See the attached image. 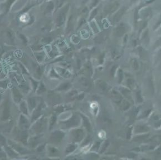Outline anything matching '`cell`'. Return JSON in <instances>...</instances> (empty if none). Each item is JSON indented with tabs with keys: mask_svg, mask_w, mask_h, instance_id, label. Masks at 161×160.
Returning a JSON list of instances; mask_svg holds the SVG:
<instances>
[{
	"mask_svg": "<svg viewBox=\"0 0 161 160\" xmlns=\"http://www.w3.org/2000/svg\"><path fill=\"white\" fill-rule=\"evenodd\" d=\"M118 75H119V82H120L122 81V79L123 78V73L121 70L119 71Z\"/></svg>",
	"mask_w": 161,
	"mask_h": 160,
	"instance_id": "obj_20",
	"label": "cell"
},
{
	"mask_svg": "<svg viewBox=\"0 0 161 160\" xmlns=\"http://www.w3.org/2000/svg\"><path fill=\"white\" fill-rule=\"evenodd\" d=\"M129 107V104L128 103V102H124L122 104V107H123V109L124 110H127L128 108Z\"/></svg>",
	"mask_w": 161,
	"mask_h": 160,
	"instance_id": "obj_19",
	"label": "cell"
},
{
	"mask_svg": "<svg viewBox=\"0 0 161 160\" xmlns=\"http://www.w3.org/2000/svg\"><path fill=\"white\" fill-rule=\"evenodd\" d=\"M119 4L118 2H115L111 4L110 6H108V7L107 9V11L108 13H112L115 11L116 9L118 8Z\"/></svg>",
	"mask_w": 161,
	"mask_h": 160,
	"instance_id": "obj_7",
	"label": "cell"
},
{
	"mask_svg": "<svg viewBox=\"0 0 161 160\" xmlns=\"http://www.w3.org/2000/svg\"><path fill=\"white\" fill-rule=\"evenodd\" d=\"M77 95V92L76 91H73L71 93H70V98L75 97Z\"/></svg>",
	"mask_w": 161,
	"mask_h": 160,
	"instance_id": "obj_23",
	"label": "cell"
},
{
	"mask_svg": "<svg viewBox=\"0 0 161 160\" xmlns=\"http://www.w3.org/2000/svg\"><path fill=\"white\" fill-rule=\"evenodd\" d=\"M55 121H56V117L55 116H53L52 118H51V121H50V126H51V127L54 125V124Z\"/></svg>",
	"mask_w": 161,
	"mask_h": 160,
	"instance_id": "obj_22",
	"label": "cell"
},
{
	"mask_svg": "<svg viewBox=\"0 0 161 160\" xmlns=\"http://www.w3.org/2000/svg\"><path fill=\"white\" fill-rule=\"evenodd\" d=\"M111 97H112V99L113 100V101L115 103H118L122 102V96H120L119 93H118L117 92L115 91H113L111 92Z\"/></svg>",
	"mask_w": 161,
	"mask_h": 160,
	"instance_id": "obj_3",
	"label": "cell"
},
{
	"mask_svg": "<svg viewBox=\"0 0 161 160\" xmlns=\"http://www.w3.org/2000/svg\"><path fill=\"white\" fill-rule=\"evenodd\" d=\"M79 123H80V119H79V117L76 116H74L67 122L66 126L68 127H71L78 125Z\"/></svg>",
	"mask_w": 161,
	"mask_h": 160,
	"instance_id": "obj_2",
	"label": "cell"
},
{
	"mask_svg": "<svg viewBox=\"0 0 161 160\" xmlns=\"http://www.w3.org/2000/svg\"><path fill=\"white\" fill-rule=\"evenodd\" d=\"M98 13V10L96 8L95 10L93 11V12L92 13V15L90 16V19H92V18L94 17V16L97 15Z\"/></svg>",
	"mask_w": 161,
	"mask_h": 160,
	"instance_id": "obj_24",
	"label": "cell"
},
{
	"mask_svg": "<svg viewBox=\"0 0 161 160\" xmlns=\"http://www.w3.org/2000/svg\"><path fill=\"white\" fill-rule=\"evenodd\" d=\"M81 83H82V85L85 87H87L89 86V82L87 80L84 79L81 80Z\"/></svg>",
	"mask_w": 161,
	"mask_h": 160,
	"instance_id": "obj_15",
	"label": "cell"
},
{
	"mask_svg": "<svg viewBox=\"0 0 161 160\" xmlns=\"http://www.w3.org/2000/svg\"><path fill=\"white\" fill-rule=\"evenodd\" d=\"M53 7H54L53 3L52 2H50V3L48 4L47 8H46V12H50L53 9Z\"/></svg>",
	"mask_w": 161,
	"mask_h": 160,
	"instance_id": "obj_18",
	"label": "cell"
},
{
	"mask_svg": "<svg viewBox=\"0 0 161 160\" xmlns=\"http://www.w3.org/2000/svg\"><path fill=\"white\" fill-rule=\"evenodd\" d=\"M2 48L1 47H0V53H2Z\"/></svg>",
	"mask_w": 161,
	"mask_h": 160,
	"instance_id": "obj_28",
	"label": "cell"
},
{
	"mask_svg": "<svg viewBox=\"0 0 161 160\" xmlns=\"http://www.w3.org/2000/svg\"><path fill=\"white\" fill-rule=\"evenodd\" d=\"M76 146L75 145H69L68 147H67L66 149V152H73L76 149Z\"/></svg>",
	"mask_w": 161,
	"mask_h": 160,
	"instance_id": "obj_12",
	"label": "cell"
},
{
	"mask_svg": "<svg viewBox=\"0 0 161 160\" xmlns=\"http://www.w3.org/2000/svg\"><path fill=\"white\" fill-rule=\"evenodd\" d=\"M45 121H43V120H42L40 122H39V123L38 124V126H37V128H38V130L41 131L43 130V128L44 127V126H45Z\"/></svg>",
	"mask_w": 161,
	"mask_h": 160,
	"instance_id": "obj_13",
	"label": "cell"
},
{
	"mask_svg": "<svg viewBox=\"0 0 161 160\" xmlns=\"http://www.w3.org/2000/svg\"><path fill=\"white\" fill-rule=\"evenodd\" d=\"M65 14L64 13H60L59 16H57V23L58 26H60L62 24H63V23L65 21Z\"/></svg>",
	"mask_w": 161,
	"mask_h": 160,
	"instance_id": "obj_8",
	"label": "cell"
},
{
	"mask_svg": "<svg viewBox=\"0 0 161 160\" xmlns=\"http://www.w3.org/2000/svg\"><path fill=\"white\" fill-rule=\"evenodd\" d=\"M126 9L125 7H123L122 8L121 10H120L117 13H116L115 16H114L113 17V21L114 22H118V21L119 20L121 17H122V16L124 15V13H125Z\"/></svg>",
	"mask_w": 161,
	"mask_h": 160,
	"instance_id": "obj_4",
	"label": "cell"
},
{
	"mask_svg": "<svg viewBox=\"0 0 161 160\" xmlns=\"http://www.w3.org/2000/svg\"><path fill=\"white\" fill-rule=\"evenodd\" d=\"M70 86V84L69 83H64L62 84L61 86H60V87L59 88V90H66V89L69 87Z\"/></svg>",
	"mask_w": 161,
	"mask_h": 160,
	"instance_id": "obj_16",
	"label": "cell"
},
{
	"mask_svg": "<svg viewBox=\"0 0 161 160\" xmlns=\"http://www.w3.org/2000/svg\"><path fill=\"white\" fill-rule=\"evenodd\" d=\"M116 66H114L112 67V69L111 70V75H112V76H113L114 74H115V71L116 70Z\"/></svg>",
	"mask_w": 161,
	"mask_h": 160,
	"instance_id": "obj_27",
	"label": "cell"
},
{
	"mask_svg": "<svg viewBox=\"0 0 161 160\" xmlns=\"http://www.w3.org/2000/svg\"><path fill=\"white\" fill-rule=\"evenodd\" d=\"M29 106L30 107V109H32L35 107L36 105V100L34 99V98H31L29 99Z\"/></svg>",
	"mask_w": 161,
	"mask_h": 160,
	"instance_id": "obj_11",
	"label": "cell"
},
{
	"mask_svg": "<svg viewBox=\"0 0 161 160\" xmlns=\"http://www.w3.org/2000/svg\"><path fill=\"white\" fill-rule=\"evenodd\" d=\"M108 144H109V142H108V141H106V142L104 143V146H103V147L102 148V150L101 151V152H104V151L106 149V148L108 146Z\"/></svg>",
	"mask_w": 161,
	"mask_h": 160,
	"instance_id": "obj_25",
	"label": "cell"
},
{
	"mask_svg": "<svg viewBox=\"0 0 161 160\" xmlns=\"http://www.w3.org/2000/svg\"><path fill=\"white\" fill-rule=\"evenodd\" d=\"M72 135H73L74 140L76 142H79L83 138L84 134V131L82 130L78 129V130L74 131Z\"/></svg>",
	"mask_w": 161,
	"mask_h": 160,
	"instance_id": "obj_1",
	"label": "cell"
},
{
	"mask_svg": "<svg viewBox=\"0 0 161 160\" xmlns=\"http://www.w3.org/2000/svg\"><path fill=\"white\" fill-rule=\"evenodd\" d=\"M137 101L138 102V103L142 102L143 99H142V96H141V92H140V91L138 92L137 93Z\"/></svg>",
	"mask_w": 161,
	"mask_h": 160,
	"instance_id": "obj_17",
	"label": "cell"
},
{
	"mask_svg": "<svg viewBox=\"0 0 161 160\" xmlns=\"http://www.w3.org/2000/svg\"><path fill=\"white\" fill-rule=\"evenodd\" d=\"M126 27L124 24L123 23H121V24L118 26V27L116 29V34L118 35V36H122V35L125 32Z\"/></svg>",
	"mask_w": 161,
	"mask_h": 160,
	"instance_id": "obj_6",
	"label": "cell"
},
{
	"mask_svg": "<svg viewBox=\"0 0 161 160\" xmlns=\"http://www.w3.org/2000/svg\"><path fill=\"white\" fill-rule=\"evenodd\" d=\"M133 66L135 70H137L138 69V62L136 60H134L133 62Z\"/></svg>",
	"mask_w": 161,
	"mask_h": 160,
	"instance_id": "obj_21",
	"label": "cell"
},
{
	"mask_svg": "<svg viewBox=\"0 0 161 160\" xmlns=\"http://www.w3.org/2000/svg\"><path fill=\"white\" fill-rule=\"evenodd\" d=\"M84 126L86 127V128H87L89 131H90V129H91L90 124L89 122L88 121V120L86 118L85 119L84 118Z\"/></svg>",
	"mask_w": 161,
	"mask_h": 160,
	"instance_id": "obj_14",
	"label": "cell"
},
{
	"mask_svg": "<svg viewBox=\"0 0 161 160\" xmlns=\"http://www.w3.org/2000/svg\"><path fill=\"white\" fill-rule=\"evenodd\" d=\"M45 91V87H44V86L43 85V84H41V85L40 86V90H39V93H42V92H44Z\"/></svg>",
	"mask_w": 161,
	"mask_h": 160,
	"instance_id": "obj_26",
	"label": "cell"
},
{
	"mask_svg": "<svg viewBox=\"0 0 161 160\" xmlns=\"http://www.w3.org/2000/svg\"><path fill=\"white\" fill-rule=\"evenodd\" d=\"M136 132L139 133V132H143L148 130V127L144 125H139L137 126L136 127Z\"/></svg>",
	"mask_w": 161,
	"mask_h": 160,
	"instance_id": "obj_9",
	"label": "cell"
},
{
	"mask_svg": "<svg viewBox=\"0 0 161 160\" xmlns=\"http://www.w3.org/2000/svg\"><path fill=\"white\" fill-rule=\"evenodd\" d=\"M63 135L64 134L61 132L56 131L53 134L52 136H51V139H53V141H56V142H59V141L61 140L63 137Z\"/></svg>",
	"mask_w": 161,
	"mask_h": 160,
	"instance_id": "obj_5",
	"label": "cell"
},
{
	"mask_svg": "<svg viewBox=\"0 0 161 160\" xmlns=\"http://www.w3.org/2000/svg\"><path fill=\"white\" fill-rule=\"evenodd\" d=\"M98 86L103 91L106 90L107 87L106 82L102 81H98Z\"/></svg>",
	"mask_w": 161,
	"mask_h": 160,
	"instance_id": "obj_10",
	"label": "cell"
}]
</instances>
